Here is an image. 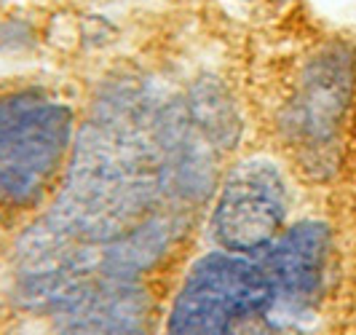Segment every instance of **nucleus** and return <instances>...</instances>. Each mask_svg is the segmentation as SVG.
<instances>
[{"instance_id": "nucleus-3", "label": "nucleus", "mask_w": 356, "mask_h": 335, "mask_svg": "<svg viewBox=\"0 0 356 335\" xmlns=\"http://www.w3.org/2000/svg\"><path fill=\"white\" fill-rule=\"evenodd\" d=\"M286 212L284 182L263 161H247L228 177L214 207L212 231L231 252H260L282 228Z\"/></svg>"}, {"instance_id": "nucleus-4", "label": "nucleus", "mask_w": 356, "mask_h": 335, "mask_svg": "<svg viewBox=\"0 0 356 335\" xmlns=\"http://www.w3.org/2000/svg\"><path fill=\"white\" fill-rule=\"evenodd\" d=\"M327 252V231L319 223H300L282 236L276 244L263 249V271H266L273 303L298 311L308 306L321 282Z\"/></svg>"}, {"instance_id": "nucleus-2", "label": "nucleus", "mask_w": 356, "mask_h": 335, "mask_svg": "<svg viewBox=\"0 0 356 335\" xmlns=\"http://www.w3.org/2000/svg\"><path fill=\"white\" fill-rule=\"evenodd\" d=\"M70 129V110L43 97L0 102V188L17 201L35 198L65 156Z\"/></svg>"}, {"instance_id": "nucleus-1", "label": "nucleus", "mask_w": 356, "mask_h": 335, "mask_svg": "<svg viewBox=\"0 0 356 335\" xmlns=\"http://www.w3.org/2000/svg\"><path fill=\"white\" fill-rule=\"evenodd\" d=\"M273 306L263 265L214 252L188 274L169 317V335H241Z\"/></svg>"}]
</instances>
